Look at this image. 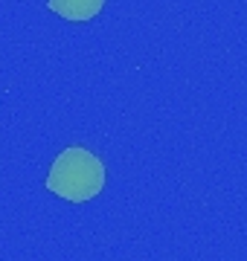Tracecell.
<instances>
[{
    "mask_svg": "<svg viewBox=\"0 0 247 261\" xmlns=\"http://www.w3.org/2000/svg\"><path fill=\"white\" fill-rule=\"evenodd\" d=\"M105 186V166L93 151L82 145H70L53 160L47 174V189L70 203L93 200Z\"/></svg>",
    "mask_w": 247,
    "mask_h": 261,
    "instance_id": "6da1fadb",
    "label": "cell"
},
{
    "mask_svg": "<svg viewBox=\"0 0 247 261\" xmlns=\"http://www.w3.org/2000/svg\"><path fill=\"white\" fill-rule=\"evenodd\" d=\"M105 0H47V9L64 20H90L102 12Z\"/></svg>",
    "mask_w": 247,
    "mask_h": 261,
    "instance_id": "7a4b0ae2",
    "label": "cell"
}]
</instances>
